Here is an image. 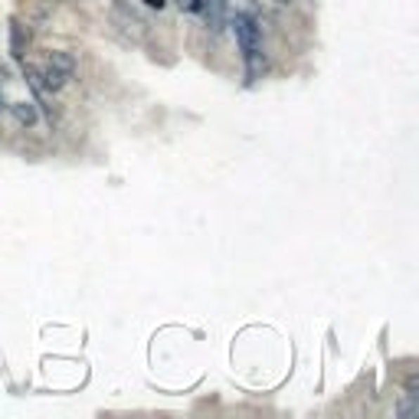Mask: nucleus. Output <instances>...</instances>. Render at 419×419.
<instances>
[{"label":"nucleus","mask_w":419,"mask_h":419,"mask_svg":"<svg viewBox=\"0 0 419 419\" xmlns=\"http://www.w3.org/2000/svg\"><path fill=\"white\" fill-rule=\"evenodd\" d=\"M233 30H236V43L239 49H243V56H256L259 53V23L249 13H236V20H233Z\"/></svg>","instance_id":"f257e3e1"},{"label":"nucleus","mask_w":419,"mask_h":419,"mask_svg":"<svg viewBox=\"0 0 419 419\" xmlns=\"http://www.w3.org/2000/svg\"><path fill=\"white\" fill-rule=\"evenodd\" d=\"M66 86V72L56 66H46L39 69V89H46V92H59V89Z\"/></svg>","instance_id":"f03ea898"},{"label":"nucleus","mask_w":419,"mask_h":419,"mask_svg":"<svg viewBox=\"0 0 419 419\" xmlns=\"http://www.w3.org/2000/svg\"><path fill=\"white\" fill-rule=\"evenodd\" d=\"M10 112H13V118H17L20 124H27V128H33V124H37V105L33 102H13L10 105Z\"/></svg>","instance_id":"7ed1b4c3"},{"label":"nucleus","mask_w":419,"mask_h":419,"mask_svg":"<svg viewBox=\"0 0 419 419\" xmlns=\"http://www.w3.org/2000/svg\"><path fill=\"white\" fill-rule=\"evenodd\" d=\"M49 66H56V69H63V72H72V69H76V59L69 56L66 49H53V53H49Z\"/></svg>","instance_id":"20e7f679"},{"label":"nucleus","mask_w":419,"mask_h":419,"mask_svg":"<svg viewBox=\"0 0 419 419\" xmlns=\"http://www.w3.org/2000/svg\"><path fill=\"white\" fill-rule=\"evenodd\" d=\"M410 413H416V403L413 400H403L400 406H397V416H410Z\"/></svg>","instance_id":"39448f33"},{"label":"nucleus","mask_w":419,"mask_h":419,"mask_svg":"<svg viewBox=\"0 0 419 419\" xmlns=\"http://www.w3.org/2000/svg\"><path fill=\"white\" fill-rule=\"evenodd\" d=\"M144 4H148V7H154V10H161L167 0H144Z\"/></svg>","instance_id":"423d86ee"},{"label":"nucleus","mask_w":419,"mask_h":419,"mask_svg":"<svg viewBox=\"0 0 419 419\" xmlns=\"http://www.w3.org/2000/svg\"><path fill=\"white\" fill-rule=\"evenodd\" d=\"M276 4H292V0H276Z\"/></svg>","instance_id":"0eeeda50"},{"label":"nucleus","mask_w":419,"mask_h":419,"mask_svg":"<svg viewBox=\"0 0 419 419\" xmlns=\"http://www.w3.org/2000/svg\"><path fill=\"white\" fill-rule=\"evenodd\" d=\"M0 108H4V102H0Z\"/></svg>","instance_id":"6e6552de"}]
</instances>
